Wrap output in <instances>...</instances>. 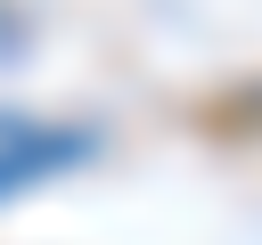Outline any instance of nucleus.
<instances>
[{
    "label": "nucleus",
    "instance_id": "f257e3e1",
    "mask_svg": "<svg viewBox=\"0 0 262 245\" xmlns=\"http://www.w3.org/2000/svg\"><path fill=\"white\" fill-rule=\"evenodd\" d=\"M74 155H90V139H33L25 155H8V163H0V188H25L41 163H74Z\"/></svg>",
    "mask_w": 262,
    "mask_h": 245
}]
</instances>
